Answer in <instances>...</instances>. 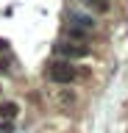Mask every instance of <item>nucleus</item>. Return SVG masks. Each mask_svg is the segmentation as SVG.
<instances>
[{"label": "nucleus", "mask_w": 128, "mask_h": 133, "mask_svg": "<svg viewBox=\"0 0 128 133\" xmlns=\"http://www.w3.org/2000/svg\"><path fill=\"white\" fill-rule=\"evenodd\" d=\"M47 81L50 83H59V86H70V83L78 78V69L72 66V61H53L47 66Z\"/></svg>", "instance_id": "f257e3e1"}, {"label": "nucleus", "mask_w": 128, "mask_h": 133, "mask_svg": "<svg viewBox=\"0 0 128 133\" xmlns=\"http://www.w3.org/2000/svg\"><path fill=\"white\" fill-rule=\"evenodd\" d=\"M56 53L64 56V61H70V58H86L89 56V47H81V44H72V42H59Z\"/></svg>", "instance_id": "f03ea898"}, {"label": "nucleus", "mask_w": 128, "mask_h": 133, "mask_svg": "<svg viewBox=\"0 0 128 133\" xmlns=\"http://www.w3.org/2000/svg\"><path fill=\"white\" fill-rule=\"evenodd\" d=\"M70 25H72V28H81V31H86V33H92L97 22H95L92 14H84V11H70Z\"/></svg>", "instance_id": "7ed1b4c3"}, {"label": "nucleus", "mask_w": 128, "mask_h": 133, "mask_svg": "<svg viewBox=\"0 0 128 133\" xmlns=\"http://www.w3.org/2000/svg\"><path fill=\"white\" fill-rule=\"evenodd\" d=\"M50 100L59 108H70V105H75L78 97H75V91H72V89H53L50 91Z\"/></svg>", "instance_id": "20e7f679"}, {"label": "nucleus", "mask_w": 128, "mask_h": 133, "mask_svg": "<svg viewBox=\"0 0 128 133\" xmlns=\"http://www.w3.org/2000/svg\"><path fill=\"white\" fill-rule=\"evenodd\" d=\"M20 114V105L14 103V100H6V103H0V119H14V116Z\"/></svg>", "instance_id": "39448f33"}, {"label": "nucleus", "mask_w": 128, "mask_h": 133, "mask_svg": "<svg viewBox=\"0 0 128 133\" xmlns=\"http://www.w3.org/2000/svg\"><path fill=\"white\" fill-rule=\"evenodd\" d=\"M81 3H84L86 8H92V11H100V14H106V11L111 8L109 0H81Z\"/></svg>", "instance_id": "423d86ee"}, {"label": "nucleus", "mask_w": 128, "mask_h": 133, "mask_svg": "<svg viewBox=\"0 0 128 133\" xmlns=\"http://www.w3.org/2000/svg\"><path fill=\"white\" fill-rule=\"evenodd\" d=\"M67 36H70V39H86L89 33L81 31V28H72V25H67Z\"/></svg>", "instance_id": "0eeeda50"}]
</instances>
